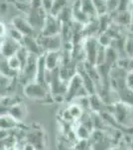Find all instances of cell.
Listing matches in <instances>:
<instances>
[{"label": "cell", "instance_id": "obj_1", "mask_svg": "<svg viewBox=\"0 0 133 150\" xmlns=\"http://www.w3.org/2000/svg\"><path fill=\"white\" fill-rule=\"evenodd\" d=\"M84 96H89L86 89L84 87L83 79L81 75L78 72L69 80L66 93V100L70 101L72 99H77L79 97H84Z\"/></svg>", "mask_w": 133, "mask_h": 150}, {"label": "cell", "instance_id": "obj_2", "mask_svg": "<svg viewBox=\"0 0 133 150\" xmlns=\"http://www.w3.org/2000/svg\"><path fill=\"white\" fill-rule=\"evenodd\" d=\"M24 95L29 99L33 100H46L49 96L46 85L41 84L37 81H32L25 84L24 86Z\"/></svg>", "mask_w": 133, "mask_h": 150}, {"label": "cell", "instance_id": "obj_3", "mask_svg": "<svg viewBox=\"0 0 133 150\" xmlns=\"http://www.w3.org/2000/svg\"><path fill=\"white\" fill-rule=\"evenodd\" d=\"M110 107L112 108V115L114 117V119L119 123L120 125L125 127H132L131 126V119L129 116V110L126 104H124L121 101L110 105Z\"/></svg>", "mask_w": 133, "mask_h": 150}, {"label": "cell", "instance_id": "obj_4", "mask_svg": "<svg viewBox=\"0 0 133 150\" xmlns=\"http://www.w3.org/2000/svg\"><path fill=\"white\" fill-rule=\"evenodd\" d=\"M39 41L43 51L51 52V51H60L63 44V39L61 35H54V36H39Z\"/></svg>", "mask_w": 133, "mask_h": 150}, {"label": "cell", "instance_id": "obj_5", "mask_svg": "<svg viewBox=\"0 0 133 150\" xmlns=\"http://www.w3.org/2000/svg\"><path fill=\"white\" fill-rule=\"evenodd\" d=\"M62 31V23L58 20L57 17L47 14L40 36H54L60 34Z\"/></svg>", "mask_w": 133, "mask_h": 150}, {"label": "cell", "instance_id": "obj_6", "mask_svg": "<svg viewBox=\"0 0 133 150\" xmlns=\"http://www.w3.org/2000/svg\"><path fill=\"white\" fill-rule=\"evenodd\" d=\"M97 40L93 37H88L84 40V59L88 63L91 65H95L96 63V56H97V50H98Z\"/></svg>", "mask_w": 133, "mask_h": 150}, {"label": "cell", "instance_id": "obj_7", "mask_svg": "<svg viewBox=\"0 0 133 150\" xmlns=\"http://www.w3.org/2000/svg\"><path fill=\"white\" fill-rule=\"evenodd\" d=\"M21 46H22V44L12 39L9 36H7L5 40L3 41V43L1 44V46H0V54H2V56L7 59V58L15 55Z\"/></svg>", "mask_w": 133, "mask_h": 150}, {"label": "cell", "instance_id": "obj_8", "mask_svg": "<svg viewBox=\"0 0 133 150\" xmlns=\"http://www.w3.org/2000/svg\"><path fill=\"white\" fill-rule=\"evenodd\" d=\"M22 46L25 47L31 55H35L37 57L45 53L41 47L39 41H38V38H36L35 36H24Z\"/></svg>", "mask_w": 133, "mask_h": 150}, {"label": "cell", "instance_id": "obj_9", "mask_svg": "<svg viewBox=\"0 0 133 150\" xmlns=\"http://www.w3.org/2000/svg\"><path fill=\"white\" fill-rule=\"evenodd\" d=\"M12 26L21 32L24 36H34V28L29 22V20L22 16H15L12 19Z\"/></svg>", "mask_w": 133, "mask_h": 150}, {"label": "cell", "instance_id": "obj_10", "mask_svg": "<svg viewBox=\"0 0 133 150\" xmlns=\"http://www.w3.org/2000/svg\"><path fill=\"white\" fill-rule=\"evenodd\" d=\"M63 56L60 51H51L45 53V64L48 70L53 71L59 68V65L62 63Z\"/></svg>", "mask_w": 133, "mask_h": 150}, {"label": "cell", "instance_id": "obj_11", "mask_svg": "<svg viewBox=\"0 0 133 150\" xmlns=\"http://www.w3.org/2000/svg\"><path fill=\"white\" fill-rule=\"evenodd\" d=\"M27 143L33 145L35 149L44 150V133L40 130H34L32 132H29L27 134Z\"/></svg>", "mask_w": 133, "mask_h": 150}, {"label": "cell", "instance_id": "obj_12", "mask_svg": "<svg viewBox=\"0 0 133 150\" xmlns=\"http://www.w3.org/2000/svg\"><path fill=\"white\" fill-rule=\"evenodd\" d=\"M8 114L19 123L22 122L25 119L26 114H27V110H26V107L23 103L17 102L9 108Z\"/></svg>", "mask_w": 133, "mask_h": 150}, {"label": "cell", "instance_id": "obj_13", "mask_svg": "<svg viewBox=\"0 0 133 150\" xmlns=\"http://www.w3.org/2000/svg\"><path fill=\"white\" fill-rule=\"evenodd\" d=\"M72 15L74 19L76 20V22H79L81 24H86L89 22V19L88 18V16L84 13V11L81 10V2L76 1V3L74 4L72 8Z\"/></svg>", "mask_w": 133, "mask_h": 150}, {"label": "cell", "instance_id": "obj_14", "mask_svg": "<svg viewBox=\"0 0 133 150\" xmlns=\"http://www.w3.org/2000/svg\"><path fill=\"white\" fill-rule=\"evenodd\" d=\"M79 2H81V10L88 16V19L93 18L94 16H96L97 11H96L95 5L93 3V0H79Z\"/></svg>", "mask_w": 133, "mask_h": 150}, {"label": "cell", "instance_id": "obj_15", "mask_svg": "<svg viewBox=\"0 0 133 150\" xmlns=\"http://www.w3.org/2000/svg\"><path fill=\"white\" fill-rule=\"evenodd\" d=\"M89 99V108L93 111V113H100L102 112V106L105 105L104 103L102 102V100L100 99V97L98 96L97 93L93 94V95L88 96Z\"/></svg>", "mask_w": 133, "mask_h": 150}, {"label": "cell", "instance_id": "obj_16", "mask_svg": "<svg viewBox=\"0 0 133 150\" xmlns=\"http://www.w3.org/2000/svg\"><path fill=\"white\" fill-rule=\"evenodd\" d=\"M18 124L14 118H12L9 114L0 115V129L3 130H11L15 128Z\"/></svg>", "mask_w": 133, "mask_h": 150}, {"label": "cell", "instance_id": "obj_17", "mask_svg": "<svg viewBox=\"0 0 133 150\" xmlns=\"http://www.w3.org/2000/svg\"><path fill=\"white\" fill-rule=\"evenodd\" d=\"M91 135V131L83 124H79L76 130V136L78 137L79 140H89Z\"/></svg>", "mask_w": 133, "mask_h": 150}, {"label": "cell", "instance_id": "obj_18", "mask_svg": "<svg viewBox=\"0 0 133 150\" xmlns=\"http://www.w3.org/2000/svg\"><path fill=\"white\" fill-rule=\"evenodd\" d=\"M67 2H68V0H54L52 10L50 12L51 15L57 17L60 14V12L67 6Z\"/></svg>", "mask_w": 133, "mask_h": 150}, {"label": "cell", "instance_id": "obj_19", "mask_svg": "<svg viewBox=\"0 0 133 150\" xmlns=\"http://www.w3.org/2000/svg\"><path fill=\"white\" fill-rule=\"evenodd\" d=\"M68 111L70 112V114H71V116L72 117V119H76V120H79L81 118V116L84 115L83 108H81L79 105H78L77 103L70 105V107L68 108Z\"/></svg>", "mask_w": 133, "mask_h": 150}, {"label": "cell", "instance_id": "obj_20", "mask_svg": "<svg viewBox=\"0 0 133 150\" xmlns=\"http://www.w3.org/2000/svg\"><path fill=\"white\" fill-rule=\"evenodd\" d=\"M16 56L18 57V59H19V61H20V63H21V70H22L24 68V66L26 65V63H27V61H28V59H29V57H30V53L28 52V50L26 49L24 46H21L20 48H19V50L17 51L16 53Z\"/></svg>", "mask_w": 133, "mask_h": 150}, {"label": "cell", "instance_id": "obj_21", "mask_svg": "<svg viewBox=\"0 0 133 150\" xmlns=\"http://www.w3.org/2000/svg\"><path fill=\"white\" fill-rule=\"evenodd\" d=\"M6 61H7V65H8V67L12 70V71L18 72V71H20L21 68H22V67H21L20 61H19L18 57H17L16 55H13V56L7 58Z\"/></svg>", "mask_w": 133, "mask_h": 150}, {"label": "cell", "instance_id": "obj_22", "mask_svg": "<svg viewBox=\"0 0 133 150\" xmlns=\"http://www.w3.org/2000/svg\"><path fill=\"white\" fill-rule=\"evenodd\" d=\"M96 40H97L98 44H100V46L107 48V47L111 46V43H112L113 39L107 32H102V33H100V36H98V38Z\"/></svg>", "mask_w": 133, "mask_h": 150}, {"label": "cell", "instance_id": "obj_23", "mask_svg": "<svg viewBox=\"0 0 133 150\" xmlns=\"http://www.w3.org/2000/svg\"><path fill=\"white\" fill-rule=\"evenodd\" d=\"M8 36L11 37L12 39H14L15 41H17L18 43L22 44V41H23V38H24V35L22 34L21 32H19L17 29H15L12 26V27L9 29V32H8Z\"/></svg>", "mask_w": 133, "mask_h": 150}, {"label": "cell", "instance_id": "obj_24", "mask_svg": "<svg viewBox=\"0 0 133 150\" xmlns=\"http://www.w3.org/2000/svg\"><path fill=\"white\" fill-rule=\"evenodd\" d=\"M93 145L89 140H79L75 145L74 150H91Z\"/></svg>", "mask_w": 133, "mask_h": 150}, {"label": "cell", "instance_id": "obj_25", "mask_svg": "<svg viewBox=\"0 0 133 150\" xmlns=\"http://www.w3.org/2000/svg\"><path fill=\"white\" fill-rule=\"evenodd\" d=\"M53 3H54V0H42L41 2V7L44 9V11L47 14H50L51 10H52Z\"/></svg>", "mask_w": 133, "mask_h": 150}, {"label": "cell", "instance_id": "obj_26", "mask_svg": "<svg viewBox=\"0 0 133 150\" xmlns=\"http://www.w3.org/2000/svg\"><path fill=\"white\" fill-rule=\"evenodd\" d=\"M125 86L129 90L133 91V72L127 71L126 76H125Z\"/></svg>", "mask_w": 133, "mask_h": 150}, {"label": "cell", "instance_id": "obj_27", "mask_svg": "<svg viewBox=\"0 0 133 150\" xmlns=\"http://www.w3.org/2000/svg\"><path fill=\"white\" fill-rule=\"evenodd\" d=\"M7 37V28L5 26V24L0 22V46L3 43V41L5 40V38Z\"/></svg>", "mask_w": 133, "mask_h": 150}, {"label": "cell", "instance_id": "obj_28", "mask_svg": "<svg viewBox=\"0 0 133 150\" xmlns=\"http://www.w3.org/2000/svg\"><path fill=\"white\" fill-rule=\"evenodd\" d=\"M41 2H42V0H31V4L34 8H40Z\"/></svg>", "mask_w": 133, "mask_h": 150}, {"label": "cell", "instance_id": "obj_29", "mask_svg": "<svg viewBox=\"0 0 133 150\" xmlns=\"http://www.w3.org/2000/svg\"><path fill=\"white\" fill-rule=\"evenodd\" d=\"M127 71H131L133 72V57H130L129 60V65H128V69Z\"/></svg>", "mask_w": 133, "mask_h": 150}, {"label": "cell", "instance_id": "obj_30", "mask_svg": "<svg viewBox=\"0 0 133 150\" xmlns=\"http://www.w3.org/2000/svg\"><path fill=\"white\" fill-rule=\"evenodd\" d=\"M23 150H36V149H35V147H34L33 145L27 143V144L25 145V146H24Z\"/></svg>", "mask_w": 133, "mask_h": 150}, {"label": "cell", "instance_id": "obj_31", "mask_svg": "<svg viewBox=\"0 0 133 150\" xmlns=\"http://www.w3.org/2000/svg\"><path fill=\"white\" fill-rule=\"evenodd\" d=\"M110 150H128V149H126L125 147L118 146V147H115V148H112V149H110Z\"/></svg>", "mask_w": 133, "mask_h": 150}, {"label": "cell", "instance_id": "obj_32", "mask_svg": "<svg viewBox=\"0 0 133 150\" xmlns=\"http://www.w3.org/2000/svg\"><path fill=\"white\" fill-rule=\"evenodd\" d=\"M130 2H131V4L133 5V0H130Z\"/></svg>", "mask_w": 133, "mask_h": 150}, {"label": "cell", "instance_id": "obj_33", "mask_svg": "<svg viewBox=\"0 0 133 150\" xmlns=\"http://www.w3.org/2000/svg\"><path fill=\"white\" fill-rule=\"evenodd\" d=\"M131 144H132V148H133V140H132V143Z\"/></svg>", "mask_w": 133, "mask_h": 150}, {"label": "cell", "instance_id": "obj_34", "mask_svg": "<svg viewBox=\"0 0 133 150\" xmlns=\"http://www.w3.org/2000/svg\"><path fill=\"white\" fill-rule=\"evenodd\" d=\"M36 150H37V149H36Z\"/></svg>", "mask_w": 133, "mask_h": 150}]
</instances>
